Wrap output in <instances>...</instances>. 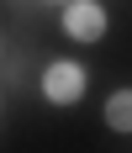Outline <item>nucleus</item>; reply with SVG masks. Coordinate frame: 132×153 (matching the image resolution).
<instances>
[{"instance_id": "nucleus-1", "label": "nucleus", "mask_w": 132, "mask_h": 153, "mask_svg": "<svg viewBox=\"0 0 132 153\" xmlns=\"http://www.w3.org/2000/svg\"><path fill=\"white\" fill-rule=\"evenodd\" d=\"M90 90V69L79 58H53L43 69V100L48 106H74V100H85Z\"/></svg>"}, {"instance_id": "nucleus-2", "label": "nucleus", "mask_w": 132, "mask_h": 153, "mask_svg": "<svg viewBox=\"0 0 132 153\" xmlns=\"http://www.w3.org/2000/svg\"><path fill=\"white\" fill-rule=\"evenodd\" d=\"M106 32H111V16L101 0H69L63 5V37L69 42H101Z\"/></svg>"}, {"instance_id": "nucleus-3", "label": "nucleus", "mask_w": 132, "mask_h": 153, "mask_svg": "<svg viewBox=\"0 0 132 153\" xmlns=\"http://www.w3.org/2000/svg\"><path fill=\"white\" fill-rule=\"evenodd\" d=\"M106 127L111 132H132V85H122V90H111L106 95Z\"/></svg>"}, {"instance_id": "nucleus-4", "label": "nucleus", "mask_w": 132, "mask_h": 153, "mask_svg": "<svg viewBox=\"0 0 132 153\" xmlns=\"http://www.w3.org/2000/svg\"><path fill=\"white\" fill-rule=\"evenodd\" d=\"M63 5H69V0H63Z\"/></svg>"}]
</instances>
